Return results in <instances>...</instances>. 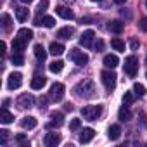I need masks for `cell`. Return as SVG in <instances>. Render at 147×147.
I'll return each instance as SVG.
<instances>
[{
  "label": "cell",
  "mask_w": 147,
  "mask_h": 147,
  "mask_svg": "<svg viewBox=\"0 0 147 147\" xmlns=\"http://www.w3.org/2000/svg\"><path fill=\"white\" fill-rule=\"evenodd\" d=\"M73 92H75L78 97H85V99H90L95 95V85L92 80H82L75 88H73Z\"/></svg>",
  "instance_id": "cell-1"
},
{
  "label": "cell",
  "mask_w": 147,
  "mask_h": 147,
  "mask_svg": "<svg viewBox=\"0 0 147 147\" xmlns=\"http://www.w3.org/2000/svg\"><path fill=\"white\" fill-rule=\"evenodd\" d=\"M102 114V106L97 104V106H85L82 109V116L88 121H97Z\"/></svg>",
  "instance_id": "cell-2"
},
{
  "label": "cell",
  "mask_w": 147,
  "mask_h": 147,
  "mask_svg": "<svg viewBox=\"0 0 147 147\" xmlns=\"http://www.w3.org/2000/svg\"><path fill=\"white\" fill-rule=\"evenodd\" d=\"M137 71H138V59L135 55H128L125 59V73L130 78H135L137 76Z\"/></svg>",
  "instance_id": "cell-3"
},
{
  "label": "cell",
  "mask_w": 147,
  "mask_h": 147,
  "mask_svg": "<svg viewBox=\"0 0 147 147\" xmlns=\"http://www.w3.org/2000/svg\"><path fill=\"white\" fill-rule=\"evenodd\" d=\"M69 59L75 62V64H78V66L88 64V55L83 50H80V49H71L69 50Z\"/></svg>",
  "instance_id": "cell-4"
},
{
  "label": "cell",
  "mask_w": 147,
  "mask_h": 147,
  "mask_svg": "<svg viewBox=\"0 0 147 147\" xmlns=\"http://www.w3.org/2000/svg\"><path fill=\"white\" fill-rule=\"evenodd\" d=\"M64 94H66V87L62 85V83H59V82H55L52 87H50V99L52 100H55V102H61L62 99H64Z\"/></svg>",
  "instance_id": "cell-5"
},
{
  "label": "cell",
  "mask_w": 147,
  "mask_h": 147,
  "mask_svg": "<svg viewBox=\"0 0 147 147\" xmlns=\"http://www.w3.org/2000/svg\"><path fill=\"white\" fill-rule=\"evenodd\" d=\"M116 78H118L116 73H113V71H102L100 73V80L107 90H113L116 87Z\"/></svg>",
  "instance_id": "cell-6"
},
{
  "label": "cell",
  "mask_w": 147,
  "mask_h": 147,
  "mask_svg": "<svg viewBox=\"0 0 147 147\" xmlns=\"http://www.w3.org/2000/svg\"><path fill=\"white\" fill-rule=\"evenodd\" d=\"M23 85V75L21 73H11L7 78V88L9 90H16Z\"/></svg>",
  "instance_id": "cell-7"
},
{
  "label": "cell",
  "mask_w": 147,
  "mask_h": 147,
  "mask_svg": "<svg viewBox=\"0 0 147 147\" xmlns=\"http://www.w3.org/2000/svg\"><path fill=\"white\" fill-rule=\"evenodd\" d=\"M33 102H35V99H33V95H30V94H23V95H19L18 100H16V104H18L19 109H30V107H33Z\"/></svg>",
  "instance_id": "cell-8"
},
{
  "label": "cell",
  "mask_w": 147,
  "mask_h": 147,
  "mask_svg": "<svg viewBox=\"0 0 147 147\" xmlns=\"http://www.w3.org/2000/svg\"><path fill=\"white\" fill-rule=\"evenodd\" d=\"M55 14H57L59 18H62V19H67V21L75 19V12H73L71 9H67V7H64V5L55 7Z\"/></svg>",
  "instance_id": "cell-9"
},
{
  "label": "cell",
  "mask_w": 147,
  "mask_h": 147,
  "mask_svg": "<svg viewBox=\"0 0 147 147\" xmlns=\"http://www.w3.org/2000/svg\"><path fill=\"white\" fill-rule=\"evenodd\" d=\"M50 118H52V121L47 123V128H59V126H62V123H64L62 113H52Z\"/></svg>",
  "instance_id": "cell-10"
},
{
  "label": "cell",
  "mask_w": 147,
  "mask_h": 147,
  "mask_svg": "<svg viewBox=\"0 0 147 147\" xmlns=\"http://www.w3.org/2000/svg\"><path fill=\"white\" fill-rule=\"evenodd\" d=\"M94 36H95V33H94L92 30H87V31H83V35L80 36V45H83V47H92Z\"/></svg>",
  "instance_id": "cell-11"
},
{
  "label": "cell",
  "mask_w": 147,
  "mask_h": 147,
  "mask_svg": "<svg viewBox=\"0 0 147 147\" xmlns=\"http://www.w3.org/2000/svg\"><path fill=\"white\" fill-rule=\"evenodd\" d=\"M19 125H21L24 130H33V128L38 125V121H36V118H35V116H24V118H21Z\"/></svg>",
  "instance_id": "cell-12"
},
{
  "label": "cell",
  "mask_w": 147,
  "mask_h": 147,
  "mask_svg": "<svg viewBox=\"0 0 147 147\" xmlns=\"http://www.w3.org/2000/svg\"><path fill=\"white\" fill-rule=\"evenodd\" d=\"M59 142H61V135L59 133H47L45 138H43V144L47 147H55Z\"/></svg>",
  "instance_id": "cell-13"
},
{
  "label": "cell",
  "mask_w": 147,
  "mask_h": 147,
  "mask_svg": "<svg viewBox=\"0 0 147 147\" xmlns=\"http://www.w3.org/2000/svg\"><path fill=\"white\" fill-rule=\"evenodd\" d=\"M45 85H47V78H45L43 75H36V76L31 80V88H33V90H42Z\"/></svg>",
  "instance_id": "cell-14"
},
{
  "label": "cell",
  "mask_w": 147,
  "mask_h": 147,
  "mask_svg": "<svg viewBox=\"0 0 147 147\" xmlns=\"http://www.w3.org/2000/svg\"><path fill=\"white\" fill-rule=\"evenodd\" d=\"M94 137H95V130L94 128H83L82 133H80V142L82 144H88Z\"/></svg>",
  "instance_id": "cell-15"
},
{
  "label": "cell",
  "mask_w": 147,
  "mask_h": 147,
  "mask_svg": "<svg viewBox=\"0 0 147 147\" xmlns=\"http://www.w3.org/2000/svg\"><path fill=\"white\" fill-rule=\"evenodd\" d=\"M73 35H75V28H71V26H64L57 31V36L62 40H69V38H73Z\"/></svg>",
  "instance_id": "cell-16"
},
{
  "label": "cell",
  "mask_w": 147,
  "mask_h": 147,
  "mask_svg": "<svg viewBox=\"0 0 147 147\" xmlns=\"http://www.w3.org/2000/svg\"><path fill=\"white\" fill-rule=\"evenodd\" d=\"M107 30H109L111 33L119 35V33H123V30H125V23H121V21H111V23L107 24Z\"/></svg>",
  "instance_id": "cell-17"
},
{
  "label": "cell",
  "mask_w": 147,
  "mask_h": 147,
  "mask_svg": "<svg viewBox=\"0 0 147 147\" xmlns=\"http://www.w3.org/2000/svg\"><path fill=\"white\" fill-rule=\"evenodd\" d=\"M118 64H119V59H118V55H114V54H107V55L104 57V66H106V67H111V69H114Z\"/></svg>",
  "instance_id": "cell-18"
},
{
  "label": "cell",
  "mask_w": 147,
  "mask_h": 147,
  "mask_svg": "<svg viewBox=\"0 0 147 147\" xmlns=\"http://www.w3.org/2000/svg\"><path fill=\"white\" fill-rule=\"evenodd\" d=\"M18 38H19V40H23V42L28 45V42L33 38V31H31V30H28V28H21V30L18 31Z\"/></svg>",
  "instance_id": "cell-19"
},
{
  "label": "cell",
  "mask_w": 147,
  "mask_h": 147,
  "mask_svg": "<svg viewBox=\"0 0 147 147\" xmlns=\"http://www.w3.org/2000/svg\"><path fill=\"white\" fill-rule=\"evenodd\" d=\"M33 52H35V57H36L40 62L47 59V50H45V47H43L42 43H36V45H35V49H33Z\"/></svg>",
  "instance_id": "cell-20"
},
{
  "label": "cell",
  "mask_w": 147,
  "mask_h": 147,
  "mask_svg": "<svg viewBox=\"0 0 147 147\" xmlns=\"http://www.w3.org/2000/svg\"><path fill=\"white\" fill-rule=\"evenodd\" d=\"M64 50H66L64 45H62V43H55V42H52L50 47H49V52H50L52 55H62Z\"/></svg>",
  "instance_id": "cell-21"
},
{
  "label": "cell",
  "mask_w": 147,
  "mask_h": 147,
  "mask_svg": "<svg viewBox=\"0 0 147 147\" xmlns=\"http://www.w3.org/2000/svg\"><path fill=\"white\" fill-rule=\"evenodd\" d=\"M107 137H109L111 140H118V138L121 137V128H119V125H111V126H109V131H107Z\"/></svg>",
  "instance_id": "cell-22"
},
{
  "label": "cell",
  "mask_w": 147,
  "mask_h": 147,
  "mask_svg": "<svg viewBox=\"0 0 147 147\" xmlns=\"http://www.w3.org/2000/svg\"><path fill=\"white\" fill-rule=\"evenodd\" d=\"M28 16H30V11H28L26 7H18V9H16V18H18L19 23H24V21L28 19Z\"/></svg>",
  "instance_id": "cell-23"
},
{
  "label": "cell",
  "mask_w": 147,
  "mask_h": 147,
  "mask_svg": "<svg viewBox=\"0 0 147 147\" xmlns=\"http://www.w3.org/2000/svg\"><path fill=\"white\" fill-rule=\"evenodd\" d=\"M118 118H119V121H130V119H131V111H130L126 106H123V107L118 111Z\"/></svg>",
  "instance_id": "cell-24"
},
{
  "label": "cell",
  "mask_w": 147,
  "mask_h": 147,
  "mask_svg": "<svg viewBox=\"0 0 147 147\" xmlns=\"http://www.w3.org/2000/svg\"><path fill=\"white\" fill-rule=\"evenodd\" d=\"M0 121H2L4 125H9V123H12V121H14V116L7 111V107H4V109H2V113H0Z\"/></svg>",
  "instance_id": "cell-25"
},
{
  "label": "cell",
  "mask_w": 147,
  "mask_h": 147,
  "mask_svg": "<svg viewBox=\"0 0 147 147\" xmlns=\"http://www.w3.org/2000/svg\"><path fill=\"white\" fill-rule=\"evenodd\" d=\"M24 47H26V43H24L23 40H19L18 36L12 40V50H14V52H23V50H24Z\"/></svg>",
  "instance_id": "cell-26"
},
{
  "label": "cell",
  "mask_w": 147,
  "mask_h": 147,
  "mask_svg": "<svg viewBox=\"0 0 147 147\" xmlns=\"http://www.w3.org/2000/svg\"><path fill=\"white\" fill-rule=\"evenodd\" d=\"M111 45H113L114 50H118V52H125V42H123V40H119V38H113V40H111Z\"/></svg>",
  "instance_id": "cell-27"
},
{
  "label": "cell",
  "mask_w": 147,
  "mask_h": 147,
  "mask_svg": "<svg viewBox=\"0 0 147 147\" xmlns=\"http://www.w3.org/2000/svg\"><path fill=\"white\" fill-rule=\"evenodd\" d=\"M11 61H12L14 66H23V64H24V55H23V52H16V54L11 57Z\"/></svg>",
  "instance_id": "cell-28"
},
{
  "label": "cell",
  "mask_w": 147,
  "mask_h": 147,
  "mask_svg": "<svg viewBox=\"0 0 147 147\" xmlns=\"http://www.w3.org/2000/svg\"><path fill=\"white\" fill-rule=\"evenodd\" d=\"M62 67H64V62H62V61H54V62H50V66H49L50 73H61Z\"/></svg>",
  "instance_id": "cell-29"
},
{
  "label": "cell",
  "mask_w": 147,
  "mask_h": 147,
  "mask_svg": "<svg viewBox=\"0 0 147 147\" xmlns=\"http://www.w3.org/2000/svg\"><path fill=\"white\" fill-rule=\"evenodd\" d=\"M11 26H12V19H11V16H9V14H2V28H4L5 31H9Z\"/></svg>",
  "instance_id": "cell-30"
},
{
  "label": "cell",
  "mask_w": 147,
  "mask_h": 147,
  "mask_svg": "<svg viewBox=\"0 0 147 147\" xmlns=\"http://www.w3.org/2000/svg\"><path fill=\"white\" fill-rule=\"evenodd\" d=\"M133 94H135L137 97H144V95H145V87H144L142 83H135V85H133Z\"/></svg>",
  "instance_id": "cell-31"
},
{
  "label": "cell",
  "mask_w": 147,
  "mask_h": 147,
  "mask_svg": "<svg viewBox=\"0 0 147 147\" xmlns=\"http://www.w3.org/2000/svg\"><path fill=\"white\" fill-rule=\"evenodd\" d=\"M42 24H43L45 28H54L55 19H54L52 16H43V18H42Z\"/></svg>",
  "instance_id": "cell-32"
},
{
  "label": "cell",
  "mask_w": 147,
  "mask_h": 147,
  "mask_svg": "<svg viewBox=\"0 0 147 147\" xmlns=\"http://www.w3.org/2000/svg\"><path fill=\"white\" fill-rule=\"evenodd\" d=\"M133 100H135L133 92H125V95H123V104H125V106H130Z\"/></svg>",
  "instance_id": "cell-33"
},
{
  "label": "cell",
  "mask_w": 147,
  "mask_h": 147,
  "mask_svg": "<svg viewBox=\"0 0 147 147\" xmlns=\"http://www.w3.org/2000/svg\"><path fill=\"white\" fill-rule=\"evenodd\" d=\"M80 126H82V119H78V118L71 119V123H69V130L76 131V130H80Z\"/></svg>",
  "instance_id": "cell-34"
},
{
  "label": "cell",
  "mask_w": 147,
  "mask_h": 147,
  "mask_svg": "<svg viewBox=\"0 0 147 147\" xmlns=\"http://www.w3.org/2000/svg\"><path fill=\"white\" fill-rule=\"evenodd\" d=\"M7 138H9V131L7 130H0V144L5 145L7 144Z\"/></svg>",
  "instance_id": "cell-35"
},
{
  "label": "cell",
  "mask_w": 147,
  "mask_h": 147,
  "mask_svg": "<svg viewBox=\"0 0 147 147\" xmlns=\"http://www.w3.org/2000/svg\"><path fill=\"white\" fill-rule=\"evenodd\" d=\"M47 7H49V0H40V4H38V14L45 12Z\"/></svg>",
  "instance_id": "cell-36"
},
{
  "label": "cell",
  "mask_w": 147,
  "mask_h": 147,
  "mask_svg": "<svg viewBox=\"0 0 147 147\" xmlns=\"http://www.w3.org/2000/svg\"><path fill=\"white\" fill-rule=\"evenodd\" d=\"M16 140H18L19 144H24V142H26V135L19 133V135H16ZM24 145H30V144H24Z\"/></svg>",
  "instance_id": "cell-37"
},
{
  "label": "cell",
  "mask_w": 147,
  "mask_h": 147,
  "mask_svg": "<svg viewBox=\"0 0 147 147\" xmlns=\"http://www.w3.org/2000/svg\"><path fill=\"white\" fill-rule=\"evenodd\" d=\"M138 45H140V43H138L135 38H133V40H130V47H131V50H137V49H138Z\"/></svg>",
  "instance_id": "cell-38"
},
{
  "label": "cell",
  "mask_w": 147,
  "mask_h": 147,
  "mask_svg": "<svg viewBox=\"0 0 147 147\" xmlns=\"http://www.w3.org/2000/svg\"><path fill=\"white\" fill-rule=\"evenodd\" d=\"M102 47H104V42H102V40H97V43H95V50H97V52H100V50H102Z\"/></svg>",
  "instance_id": "cell-39"
},
{
  "label": "cell",
  "mask_w": 147,
  "mask_h": 147,
  "mask_svg": "<svg viewBox=\"0 0 147 147\" xmlns=\"http://www.w3.org/2000/svg\"><path fill=\"white\" fill-rule=\"evenodd\" d=\"M140 30H144V31H147V18H144V19L140 21Z\"/></svg>",
  "instance_id": "cell-40"
},
{
  "label": "cell",
  "mask_w": 147,
  "mask_h": 147,
  "mask_svg": "<svg viewBox=\"0 0 147 147\" xmlns=\"http://www.w3.org/2000/svg\"><path fill=\"white\" fill-rule=\"evenodd\" d=\"M64 109H66V111H73L75 107H73V104H66V106H64Z\"/></svg>",
  "instance_id": "cell-41"
},
{
  "label": "cell",
  "mask_w": 147,
  "mask_h": 147,
  "mask_svg": "<svg viewBox=\"0 0 147 147\" xmlns=\"http://www.w3.org/2000/svg\"><path fill=\"white\" fill-rule=\"evenodd\" d=\"M113 2H114V4H119V5H121V4H125V2H126V0H113Z\"/></svg>",
  "instance_id": "cell-42"
},
{
  "label": "cell",
  "mask_w": 147,
  "mask_h": 147,
  "mask_svg": "<svg viewBox=\"0 0 147 147\" xmlns=\"http://www.w3.org/2000/svg\"><path fill=\"white\" fill-rule=\"evenodd\" d=\"M142 123H144V126H147V118H145V116L142 118Z\"/></svg>",
  "instance_id": "cell-43"
},
{
  "label": "cell",
  "mask_w": 147,
  "mask_h": 147,
  "mask_svg": "<svg viewBox=\"0 0 147 147\" xmlns=\"http://www.w3.org/2000/svg\"><path fill=\"white\" fill-rule=\"evenodd\" d=\"M21 2H23V4H31L33 0H21Z\"/></svg>",
  "instance_id": "cell-44"
},
{
  "label": "cell",
  "mask_w": 147,
  "mask_h": 147,
  "mask_svg": "<svg viewBox=\"0 0 147 147\" xmlns=\"http://www.w3.org/2000/svg\"><path fill=\"white\" fill-rule=\"evenodd\" d=\"M92 2H100V0H92Z\"/></svg>",
  "instance_id": "cell-45"
},
{
  "label": "cell",
  "mask_w": 147,
  "mask_h": 147,
  "mask_svg": "<svg viewBox=\"0 0 147 147\" xmlns=\"http://www.w3.org/2000/svg\"><path fill=\"white\" fill-rule=\"evenodd\" d=\"M145 9H147V0H145Z\"/></svg>",
  "instance_id": "cell-46"
},
{
  "label": "cell",
  "mask_w": 147,
  "mask_h": 147,
  "mask_svg": "<svg viewBox=\"0 0 147 147\" xmlns=\"http://www.w3.org/2000/svg\"><path fill=\"white\" fill-rule=\"evenodd\" d=\"M145 78H147V73H145Z\"/></svg>",
  "instance_id": "cell-47"
}]
</instances>
